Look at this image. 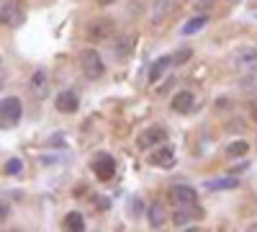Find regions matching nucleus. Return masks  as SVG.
I'll list each match as a JSON object with an SVG mask.
<instances>
[{"mask_svg": "<svg viewBox=\"0 0 257 232\" xmlns=\"http://www.w3.org/2000/svg\"><path fill=\"white\" fill-rule=\"evenodd\" d=\"M80 67H82V75L88 80H98V78L105 75V62H103L100 52L93 49V47L80 52Z\"/></svg>", "mask_w": 257, "mask_h": 232, "instance_id": "f257e3e1", "label": "nucleus"}, {"mask_svg": "<svg viewBox=\"0 0 257 232\" xmlns=\"http://www.w3.org/2000/svg\"><path fill=\"white\" fill-rule=\"evenodd\" d=\"M21 116H24V103H21V98L6 96L3 101H0V126H3V129L18 126Z\"/></svg>", "mask_w": 257, "mask_h": 232, "instance_id": "f03ea898", "label": "nucleus"}, {"mask_svg": "<svg viewBox=\"0 0 257 232\" xmlns=\"http://www.w3.org/2000/svg\"><path fill=\"white\" fill-rule=\"evenodd\" d=\"M229 62H231V67L237 70L239 75L257 72V49L254 47H239V49L231 52Z\"/></svg>", "mask_w": 257, "mask_h": 232, "instance_id": "7ed1b4c3", "label": "nucleus"}, {"mask_svg": "<svg viewBox=\"0 0 257 232\" xmlns=\"http://www.w3.org/2000/svg\"><path fill=\"white\" fill-rule=\"evenodd\" d=\"M167 142V129L162 124H152V126H147V129L137 137V147L139 150H152V147L157 144H165Z\"/></svg>", "mask_w": 257, "mask_h": 232, "instance_id": "20e7f679", "label": "nucleus"}, {"mask_svg": "<svg viewBox=\"0 0 257 232\" xmlns=\"http://www.w3.org/2000/svg\"><path fill=\"white\" fill-rule=\"evenodd\" d=\"M49 91H52L49 72H47L44 67L34 70V72H31V78H29V93H31L36 101H44V98L49 96Z\"/></svg>", "mask_w": 257, "mask_h": 232, "instance_id": "39448f33", "label": "nucleus"}, {"mask_svg": "<svg viewBox=\"0 0 257 232\" xmlns=\"http://www.w3.org/2000/svg\"><path fill=\"white\" fill-rule=\"evenodd\" d=\"M93 173L98 176V181H111L116 176V160L108 155V152H100L93 158Z\"/></svg>", "mask_w": 257, "mask_h": 232, "instance_id": "423d86ee", "label": "nucleus"}, {"mask_svg": "<svg viewBox=\"0 0 257 232\" xmlns=\"http://www.w3.org/2000/svg\"><path fill=\"white\" fill-rule=\"evenodd\" d=\"M173 199L178 206H185V209H193L198 206V194L193 186H183V183H175L173 186Z\"/></svg>", "mask_w": 257, "mask_h": 232, "instance_id": "0eeeda50", "label": "nucleus"}, {"mask_svg": "<svg viewBox=\"0 0 257 232\" xmlns=\"http://www.w3.org/2000/svg\"><path fill=\"white\" fill-rule=\"evenodd\" d=\"M149 165H155V168H165V171H167V168H173V165H175V150H173V147H170L167 142H165V144H160L157 150H155L152 155H149Z\"/></svg>", "mask_w": 257, "mask_h": 232, "instance_id": "6e6552de", "label": "nucleus"}, {"mask_svg": "<svg viewBox=\"0 0 257 232\" xmlns=\"http://www.w3.org/2000/svg\"><path fill=\"white\" fill-rule=\"evenodd\" d=\"M175 0H152V8H149V24L152 26H162L165 18L173 11Z\"/></svg>", "mask_w": 257, "mask_h": 232, "instance_id": "1a4fd4ad", "label": "nucleus"}, {"mask_svg": "<svg viewBox=\"0 0 257 232\" xmlns=\"http://www.w3.org/2000/svg\"><path fill=\"white\" fill-rule=\"evenodd\" d=\"M54 106H57L59 114H75V111L80 109V96H77L72 88H67V91H62V93L57 96Z\"/></svg>", "mask_w": 257, "mask_h": 232, "instance_id": "9d476101", "label": "nucleus"}, {"mask_svg": "<svg viewBox=\"0 0 257 232\" xmlns=\"http://www.w3.org/2000/svg\"><path fill=\"white\" fill-rule=\"evenodd\" d=\"M170 106H173V111H178V114H190V111H196V96H193L190 91H180V93H175Z\"/></svg>", "mask_w": 257, "mask_h": 232, "instance_id": "9b49d317", "label": "nucleus"}, {"mask_svg": "<svg viewBox=\"0 0 257 232\" xmlns=\"http://www.w3.org/2000/svg\"><path fill=\"white\" fill-rule=\"evenodd\" d=\"M147 219H149V224H152L155 229L165 227V222H167V209H165V204H162V201L149 204V206H147Z\"/></svg>", "mask_w": 257, "mask_h": 232, "instance_id": "f8f14e48", "label": "nucleus"}, {"mask_svg": "<svg viewBox=\"0 0 257 232\" xmlns=\"http://www.w3.org/2000/svg\"><path fill=\"white\" fill-rule=\"evenodd\" d=\"M173 65H175V62H173V54H165V57L155 59V62H152V67H149V75H147L149 83L155 86V83L165 75V70H167V67H173Z\"/></svg>", "mask_w": 257, "mask_h": 232, "instance_id": "ddd939ff", "label": "nucleus"}, {"mask_svg": "<svg viewBox=\"0 0 257 232\" xmlns=\"http://www.w3.org/2000/svg\"><path fill=\"white\" fill-rule=\"evenodd\" d=\"M208 191H231V188H237L239 186V178H234V176H221V178H208L203 183Z\"/></svg>", "mask_w": 257, "mask_h": 232, "instance_id": "4468645a", "label": "nucleus"}, {"mask_svg": "<svg viewBox=\"0 0 257 232\" xmlns=\"http://www.w3.org/2000/svg\"><path fill=\"white\" fill-rule=\"evenodd\" d=\"M206 24H208V16H206V13H198V16H193L188 24H183L180 34H183V36H193V34H198Z\"/></svg>", "mask_w": 257, "mask_h": 232, "instance_id": "2eb2a0df", "label": "nucleus"}, {"mask_svg": "<svg viewBox=\"0 0 257 232\" xmlns=\"http://www.w3.org/2000/svg\"><path fill=\"white\" fill-rule=\"evenodd\" d=\"M21 21H24V13L16 11L13 3L8 6V0H6V3H3V24H13V26H18Z\"/></svg>", "mask_w": 257, "mask_h": 232, "instance_id": "dca6fc26", "label": "nucleus"}, {"mask_svg": "<svg viewBox=\"0 0 257 232\" xmlns=\"http://www.w3.org/2000/svg\"><path fill=\"white\" fill-rule=\"evenodd\" d=\"M247 150H249V144L244 139H234L226 144V158H242V155H247Z\"/></svg>", "mask_w": 257, "mask_h": 232, "instance_id": "f3484780", "label": "nucleus"}, {"mask_svg": "<svg viewBox=\"0 0 257 232\" xmlns=\"http://www.w3.org/2000/svg\"><path fill=\"white\" fill-rule=\"evenodd\" d=\"M64 227L72 229V232H82L85 229V217L80 212H70L67 217H64Z\"/></svg>", "mask_w": 257, "mask_h": 232, "instance_id": "a211bd4d", "label": "nucleus"}, {"mask_svg": "<svg viewBox=\"0 0 257 232\" xmlns=\"http://www.w3.org/2000/svg\"><path fill=\"white\" fill-rule=\"evenodd\" d=\"M111 31H113L111 21H108V18H100V21H98V26L90 29V36H93V39H108Z\"/></svg>", "mask_w": 257, "mask_h": 232, "instance_id": "6ab92c4d", "label": "nucleus"}, {"mask_svg": "<svg viewBox=\"0 0 257 232\" xmlns=\"http://www.w3.org/2000/svg\"><path fill=\"white\" fill-rule=\"evenodd\" d=\"M3 171H6V176H21L24 173V160L21 158H8Z\"/></svg>", "mask_w": 257, "mask_h": 232, "instance_id": "aec40b11", "label": "nucleus"}, {"mask_svg": "<svg viewBox=\"0 0 257 232\" xmlns=\"http://www.w3.org/2000/svg\"><path fill=\"white\" fill-rule=\"evenodd\" d=\"M239 88H242L244 93L257 91V72H247V75H242V80H239Z\"/></svg>", "mask_w": 257, "mask_h": 232, "instance_id": "412c9836", "label": "nucleus"}, {"mask_svg": "<svg viewBox=\"0 0 257 232\" xmlns=\"http://www.w3.org/2000/svg\"><path fill=\"white\" fill-rule=\"evenodd\" d=\"M142 212H144V201H142L139 196H134V199H128V217H134V219H139V217H142Z\"/></svg>", "mask_w": 257, "mask_h": 232, "instance_id": "4be33fe9", "label": "nucleus"}, {"mask_svg": "<svg viewBox=\"0 0 257 232\" xmlns=\"http://www.w3.org/2000/svg\"><path fill=\"white\" fill-rule=\"evenodd\" d=\"M134 47V41H132V36H123V39H118L116 41V54L118 57H126V52Z\"/></svg>", "mask_w": 257, "mask_h": 232, "instance_id": "5701e85b", "label": "nucleus"}, {"mask_svg": "<svg viewBox=\"0 0 257 232\" xmlns=\"http://www.w3.org/2000/svg\"><path fill=\"white\" fill-rule=\"evenodd\" d=\"M190 57V49H180V52H175L173 54V62H175V65H183V62Z\"/></svg>", "mask_w": 257, "mask_h": 232, "instance_id": "b1692460", "label": "nucleus"}, {"mask_svg": "<svg viewBox=\"0 0 257 232\" xmlns=\"http://www.w3.org/2000/svg\"><path fill=\"white\" fill-rule=\"evenodd\" d=\"M196 3V11H208L213 6V0H193Z\"/></svg>", "mask_w": 257, "mask_h": 232, "instance_id": "393cba45", "label": "nucleus"}, {"mask_svg": "<svg viewBox=\"0 0 257 232\" xmlns=\"http://www.w3.org/2000/svg\"><path fill=\"white\" fill-rule=\"evenodd\" d=\"M226 3H231V6H239V3H244V0H226Z\"/></svg>", "mask_w": 257, "mask_h": 232, "instance_id": "a878e982", "label": "nucleus"}, {"mask_svg": "<svg viewBox=\"0 0 257 232\" xmlns=\"http://www.w3.org/2000/svg\"><path fill=\"white\" fill-rule=\"evenodd\" d=\"M98 3H100V6H111V3H113V0H98Z\"/></svg>", "mask_w": 257, "mask_h": 232, "instance_id": "bb28decb", "label": "nucleus"}, {"mask_svg": "<svg viewBox=\"0 0 257 232\" xmlns=\"http://www.w3.org/2000/svg\"><path fill=\"white\" fill-rule=\"evenodd\" d=\"M254 18H257V11H254Z\"/></svg>", "mask_w": 257, "mask_h": 232, "instance_id": "cd10ccee", "label": "nucleus"}]
</instances>
